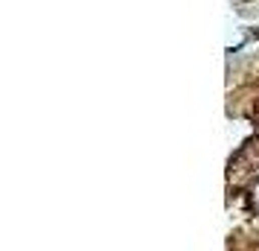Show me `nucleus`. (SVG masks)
I'll return each instance as SVG.
<instances>
[{"label": "nucleus", "instance_id": "2", "mask_svg": "<svg viewBox=\"0 0 259 251\" xmlns=\"http://www.w3.org/2000/svg\"><path fill=\"white\" fill-rule=\"evenodd\" d=\"M233 9L245 18H259V0H230Z\"/></svg>", "mask_w": 259, "mask_h": 251}, {"label": "nucleus", "instance_id": "1", "mask_svg": "<svg viewBox=\"0 0 259 251\" xmlns=\"http://www.w3.org/2000/svg\"><path fill=\"white\" fill-rule=\"evenodd\" d=\"M227 248H259V38L227 56Z\"/></svg>", "mask_w": 259, "mask_h": 251}]
</instances>
